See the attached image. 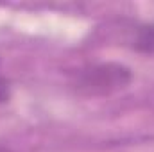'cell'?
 Instances as JSON below:
<instances>
[{
	"mask_svg": "<svg viewBox=\"0 0 154 152\" xmlns=\"http://www.w3.org/2000/svg\"><path fill=\"white\" fill-rule=\"evenodd\" d=\"M134 48L140 52H145V54H154V23L142 25L136 31Z\"/></svg>",
	"mask_w": 154,
	"mask_h": 152,
	"instance_id": "obj_2",
	"label": "cell"
},
{
	"mask_svg": "<svg viewBox=\"0 0 154 152\" xmlns=\"http://www.w3.org/2000/svg\"><path fill=\"white\" fill-rule=\"evenodd\" d=\"M9 97H11V88H9V82H7L5 79H2V77H0V104L7 102V100H9Z\"/></svg>",
	"mask_w": 154,
	"mask_h": 152,
	"instance_id": "obj_3",
	"label": "cell"
},
{
	"mask_svg": "<svg viewBox=\"0 0 154 152\" xmlns=\"http://www.w3.org/2000/svg\"><path fill=\"white\" fill-rule=\"evenodd\" d=\"M133 79L127 66L118 63H100L82 68L75 75L74 86L79 93L84 95H109L125 88Z\"/></svg>",
	"mask_w": 154,
	"mask_h": 152,
	"instance_id": "obj_1",
	"label": "cell"
}]
</instances>
